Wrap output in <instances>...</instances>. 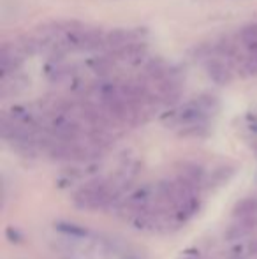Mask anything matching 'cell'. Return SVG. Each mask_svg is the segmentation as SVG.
<instances>
[{
	"label": "cell",
	"instance_id": "obj_7",
	"mask_svg": "<svg viewBox=\"0 0 257 259\" xmlns=\"http://www.w3.org/2000/svg\"><path fill=\"white\" fill-rule=\"evenodd\" d=\"M250 254H257V240L250 244Z\"/></svg>",
	"mask_w": 257,
	"mask_h": 259
},
{
	"label": "cell",
	"instance_id": "obj_6",
	"mask_svg": "<svg viewBox=\"0 0 257 259\" xmlns=\"http://www.w3.org/2000/svg\"><path fill=\"white\" fill-rule=\"evenodd\" d=\"M238 224L245 229L247 233H250L252 229L257 228V215H247V217H242L238 221Z\"/></svg>",
	"mask_w": 257,
	"mask_h": 259
},
{
	"label": "cell",
	"instance_id": "obj_2",
	"mask_svg": "<svg viewBox=\"0 0 257 259\" xmlns=\"http://www.w3.org/2000/svg\"><path fill=\"white\" fill-rule=\"evenodd\" d=\"M178 168H180V177L187 178V180L192 182L194 185L203 180L205 171H203L201 166L194 164V162H180Z\"/></svg>",
	"mask_w": 257,
	"mask_h": 259
},
{
	"label": "cell",
	"instance_id": "obj_4",
	"mask_svg": "<svg viewBox=\"0 0 257 259\" xmlns=\"http://www.w3.org/2000/svg\"><path fill=\"white\" fill-rule=\"evenodd\" d=\"M129 37H131V32L123 30V28H116V30L109 32L106 35V44L111 46V48H123L125 44H129Z\"/></svg>",
	"mask_w": 257,
	"mask_h": 259
},
{
	"label": "cell",
	"instance_id": "obj_5",
	"mask_svg": "<svg viewBox=\"0 0 257 259\" xmlns=\"http://www.w3.org/2000/svg\"><path fill=\"white\" fill-rule=\"evenodd\" d=\"M55 229H58L62 235H72V237H86L88 231L78 224H71V222H55Z\"/></svg>",
	"mask_w": 257,
	"mask_h": 259
},
{
	"label": "cell",
	"instance_id": "obj_3",
	"mask_svg": "<svg viewBox=\"0 0 257 259\" xmlns=\"http://www.w3.org/2000/svg\"><path fill=\"white\" fill-rule=\"evenodd\" d=\"M257 212V199L256 198H245L236 203L233 208V217H247V215H254Z\"/></svg>",
	"mask_w": 257,
	"mask_h": 259
},
{
	"label": "cell",
	"instance_id": "obj_8",
	"mask_svg": "<svg viewBox=\"0 0 257 259\" xmlns=\"http://www.w3.org/2000/svg\"><path fill=\"white\" fill-rule=\"evenodd\" d=\"M256 154H257V145H256Z\"/></svg>",
	"mask_w": 257,
	"mask_h": 259
},
{
	"label": "cell",
	"instance_id": "obj_1",
	"mask_svg": "<svg viewBox=\"0 0 257 259\" xmlns=\"http://www.w3.org/2000/svg\"><path fill=\"white\" fill-rule=\"evenodd\" d=\"M206 72H208V78L217 85H228L233 78L229 67L220 60H210L206 64Z\"/></svg>",
	"mask_w": 257,
	"mask_h": 259
}]
</instances>
